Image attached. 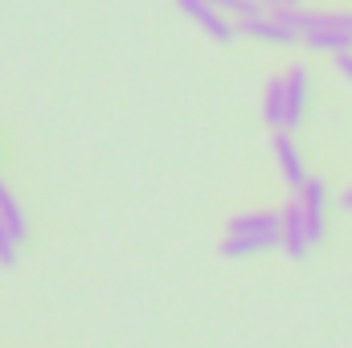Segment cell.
<instances>
[{
  "mask_svg": "<svg viewBox=\"0 0 352 348\" xmlns=\"http://www.w3.org/2000/svg\"><path fill=\"white\" fill-rule=\"evenodd\" d=\"M336 70H340V74L352 83V54H336Z\"/></svg>",
  "mask_w": 352,
  "mask_h": 348,
  "instance_id": "13",
  "label": "cell"
},
{
  "mask_svg": "<svg viewBox=\"0 0 352 348\" xmlns=\"http://www.w3.org/2000/svg\"><path fill=\"white\" fill-rule=\"evenodd\" d=\"M274 246H278V238H270V234H226V242L217 250H221V259H250V254H263Z\"/></svg>",
  "mask_w": 352,
  "mask_h": 348,
  "instance_id": "7",
  "label": "cell"
},
{
  "mask_svg": "<svg viewBox=\"0 0 352 348\" xmlns=\"http://www.w3.org/2000/svg\"><path fill=\"white\" fill-rule=\"evenodd\" d=\"M0 217L8 221V230H12V238L16 242H25V234H29V221H25V209H21V201L12 197V188L0 180Z\"/></svg>",
  "mask_w": 352,
  "mask_h": 348,
  "instance_id": "10",
  "label": "cell"
},
{
  "mask_svg": "<svg viewBox=\"0 0 352 348\" xmlns=\"http://www.w3.org/2000/svg\"><path fill=\"white\" fill-rule=\"evenodd\" d=\"M295 197H299V209H303V221H307V238L316 246L324 238V230H328V188H324V180L307 176V184Z\"/></svg>",
  "mask_w": 352,
  "mask_h": 348,
  "instance_id": "2",
  "label": "cell"
},
{
  "mask_svg": "<svg viewBox=\"0 0 352 348\" xmlns=\"http://www.w3.org/2000/svg\"><path fill=\"white\" fill-rule=\"evenodd\" d=\"M16 262V238L8 230V221L0 217V266H12Z\"/></svg>",
  "mask_w": 352,
  "mask_h": 348,
  "instance_id": "12",
  "label": "cell"
},
{
  "mask_svg": "<svg viewBox=\"0 0 352 348\" xmlns=\"http://www.w3.org/2000/svg\"><path fill=\"white\" fill-rule=\"evenodd\" d=\"M344 209H352V188L344 193Z\"/></svg>",
  "mask_w": 352,
  "mask_h": 348,
  "instance_id": "14",
  "label": "cell"
},
{
  "mask_svg": "<svg viewBox=\"0 0 352 348\" xmlns=\"http://www.w3.org/2000/svg\"><path fill=\"white\" fill-rule=\"evenodd\" d=\"M283 4H287V8H295V4H299V0H283Z\"/></svg>",
  "mask_w": 352,
  "mask_h": 348,
  "instance_id": "16",
  "label": "cell"
},
{
  "mask_svg": "<svg viewBox=\"0 0 352 348\" xmlns=\"http://www.w3.org/2000/svg\"><path fill=\"white\" fill-rule=\"evenodd\" d=\"M238 33H246V37H254V41H270V45H295V41H299V33H295V29H287L283 21H274L270 12L238 21Z\"/></svg>",
  "mask_w": 352,
  "mask_h": 348,
  "instance_id": "5",
  "label": "cell"
},
{
  "mask_svg": "<svg viewBox=\"0 0 352 348\" xmlns=\"http://www.w3.org/2000/svg\"><path fill=\"white\" fill-rule=\"evenodd\" d=\"M176 4H180V12H184L188 21H197L213 41L230 45V41L238 37V21H234V17H226L221 8H213L209 0H176Z\"/></svg>",
  "mask_w": 352,
  "mask_h": 348,
  "instance_id": "1",
  "label": "cell"
},
{
  "mask_svg": "<svg viewBox=\"0 0 352 348\" xmlns=\"http://www.w3.org/2000/svg\"><path fill=\"white\" fill-rule=\"evenodd\" d=\"M274 160H278V173L287 180V188L291 193H299L303 184H307V164H303V156H299V148H295V140L287 135V131H274Z\"/></svg>",
  "mask_w": 352,
  "mask_h": 348,
  "instance_id": "3",
  "label": "cell"
},
{
  "mask_svg": "<svg viewBox=\"0 0 352 348\" xmlns=\"http://www.w3.org/2000/svg\"><path fill=\"white\" fill-rule=\"evenodd\" d=\"M263 119L274 131H287V83H283V78H270V83H266Z\"/></svg>",
  "mask_w": 352,
  "mask_h": 348,
  "instance_id": "8",
  "label": "cell"
},
{
  "mask_svg": "<svg viewBox=\"0 0 352 348\" xmlns=\"http://www.w3.org/2000/svg\"><path fill=\"white\" fill-rule=\"evenodd\" d=\"M278 242H283V250H287L295 262L307 259V250H311V238H307V221H303L299 197L283 209V230H278Z\"/></svg>",
  "mask_w": 352,
  "mask_h": 348,
  "instance_id": "4",
  "label": "cell"
},
{
  "mask_svg": "<svg viewBox=\"0 0 352 348\" xmlns=\"http://www.w3.org/2000/svg\"><path fill=\"white\" fill-rule=\"evenodd\" d=\"M266 8H278V4H283V0H263Z\"/></svg>",
  "mask_w": 352,
  "mask_h": 348,
  "instance_id": "15",
  "label": "cell"
},
{
  "mask_svg": "<svg viewBox=\"0 0 352 348\" xmlns=\"http://www.w3.org/2000/svg\"><path fill=\"white\" fill-rule=\"evenodd\" d=\"M283 83H287V127H299L303 111H307V87H311V78H307L303 66H291L283 74Z\"/></svg>",
  "mask_w": 352,
  "mask_h": 348,
  "instance_id": "6",
  "label": "cell"
},
{
  "mask_svg": "<svg viewBox=\"0 0 352 348\" xmlns=\"http://www.w3.org/2000/svg\"><path fill=\"white\" fill-rule=\"evenodd\" d=\"M213 8H221L226 17H234V21H246V17H263L266 4L263 0H209Z\"/></svg>",
  "mask_w": 352,
  "mask_h": 348,
  "instance_id": "11",
  "label": "cell"
},
{
  "mask_svg": "<svg viewBox=\"0 0 352 348\" xmlns=\"http://www.w3.org/2000/svg\"><path fill=\"white\" fill-rule=\"evenodd\" d=\"M303 45L316 54H352V33L349 29H316V33H303Z\"/></svg>",
  "mask_w": 352,
  "mask_h": 348,
  "instance_id": "9",
  "label": "cell"
}]
</instances>
